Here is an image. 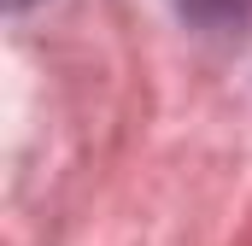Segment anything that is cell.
I'll return each instance as SVG.
<instances>
[{"mask_svg": "<svg viewBox=\"0 0 252 246\" xmlns=\"http://www.w3.org/2000/svg\"><path fill=\"white\" fill-rule=\"evenodd\" d=\"M12 6H18V12H24V6H35V0H12Z\"/></svg>", "mask_w": 252, "mask_h": 246, "instance_id": "cell-2", "label": "cell"}, {"mask_svg": "<svg viewBox=\"0 0 252 246\" xmlns=\"http://www.w3.org/2000/svg\"><path fill=\"white\" fill-rule=\"evenodd\" d=\"M176 12L205 35H247L252 30V0H176Z\"/></svg>", "mask_w": 252, "mask_h": 246, "instance_id": "cell-1", "label": "cell"}]
</instances>
